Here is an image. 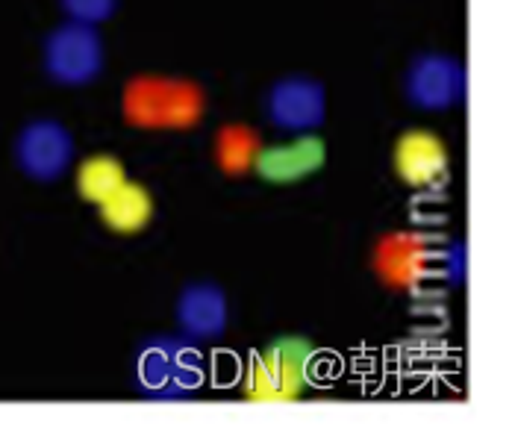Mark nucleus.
<instances>
[{"label":"nucleus","mask_w":512,"mask_h":427,"mask_svg":"<svg viewBox=\"0 0 512 427\" xmlns=\"http://www.w3.org/2000/svg\"><path fill=\"white\" fill-rule=\"evenodd\" d=\"M204 380V360L192 339H151L136 354V389L151 398H183Z\"/></svg>","instance_id":"1"},{"label":"nucleus","mask_w":512,"mask_h":427,"mask_svg":"<svg viewBox=\"0 0 512 427\" xmlns=\"http://www.w3.org/2000/svg\"><path fill=\"white\" fill-rule=\"evenodd\" d=\"M315 348L301 336H283L262 348L251 363L245 392L251 401H298L309 383Z\"/></svg>","instance_id":"2"},{"label":"nucleus","mask_w":512,"mask_h":427,"mask_svg":"<svg viewBox=\"0 0 512 427\" xmlns=\"http://www.w3.org/2000/svg\"><path fill=\"white\" fill-rule=\"evenodd\" d=\"M45 74L59 86H89L106 68V45L98 27L65 21L45 39L42 48Z\"/></svg>","instance_id":"3"},{"label":"nucleus","mask_w":512,"mask_h":427,"mask_svg":"<svg viewBox=\"0 0 512 427\" xmlns=\"http://www.w3.org/2000/svg\"><path fill=\"white\" fill-rule=\"evenodd\" d=\"M468 95L465 62L442 51L412 56L404 71V98L421 112H448L462 107Z\"/></svg>","instance_id":"4"},{"label":"nucleus","mask_w":512,"mask_h":427,"mask_svg":"<svg viewBox=\"0 0 512 427\" xmlns=\"http://www.w3.org/2000/svg\"><path fill=\"white\" fill-rule=\"evenodd\" d=\"M265 118L283 133H315L327 121V89L307 74H289L265 89Z\"/></svg>","instance_id":"5"},{"label":"nucleus","mask_w":512,"mask_h":427,"mask_svg":"<svg viewBox=\"0 0 512 427\" xmlns=\"http://www.w3.org/2000/svg\"><path fill=\"white\" fill-rule=\"evenodd\" d=\"M74 160H77L74 133L56 118L30 121L15 139V162L30 180L53 183L68 174Z\"/></svg>","instance_id":"6"},{"label":"nucleus","mask_w":512,"mask_h":427,"mask_svg":"<svg viewBox=\"0 0 512 427\" xmlns=\"http://www.w3.org/2000/svg\"><path fill=\"white\" fill-rule=\"evenodd\" d=\"M392 165L401 183H407L412 189H433L448 180L451 154L439 133L427 127H410L395 139Z\"/></svg>","instance_id":"7"},{"label":"nucleus","mask_w":512,"mask_h":427,"mask_svg":"<svg viewBox=\"0 0 512 427\" xmlns=\"http://www.w3.org/2000/svg\"><path fill=\"white\" fill-rule=\"evenodd\" d=\"M327 165V142L315 133H295L289 142L259 148L254 171L271 186H295Z\"/></svg>","instance_id":"8"},{"label":"nucleus","mask_w":512,"mask_h":427,"mask_svg":"<svg viewBox=\"0 0 512 427\" xmlns=\"http://www.w3.org/2000/svg\"><path fill=\"white\" fill-rule=\"evenodd\" d=\"M174 321L192 342H212L230 327L227 292L212 280H192L180 289L174 304Z\"/></svg>","instance_id":"9"},{"label":"nucleus","mask_w":512,"mask_h":427,"mask_svg":"<svg viewBox=\"0 0 512 427\" xmlns=\"http://www.w3.org/2000/svg\"><path fill=\"white\" fill-rule=\"evenodd\" d=\"M103 227L112 230L115 236H136L154 221V195L148 186L136 180H124L109 198L98 204Z\"/></svg>","instance_id":"10"},{"label":"nucleus","mask_w":512,"mask_h":427,"mask_svg":"<svg viewBox=\"0 0 512 427\" xmlns=\"http://www.w3.org/2000/svg\"><path fill=\"white\" fill-rule=\"evenodd\" d=\"M127 180V168L115 154H92L77 165V195L86 204H101Z\"/></svg>","instance_id":"11"},{"label":"nucleus","mask_w":512,"mask_h":427,"mask_svg":"<svg viewBox=\"0 0 512 427\" xmlns=\"http://www.w3.org/2000/svg\"><path fill=\"white\" fill-rule=\"evenodd\" d=\"M121 0H59V9L68 21H80V24H92L101 27L115 12H118Z\"/></svg>","instance_id":"12"}]
</instances>
